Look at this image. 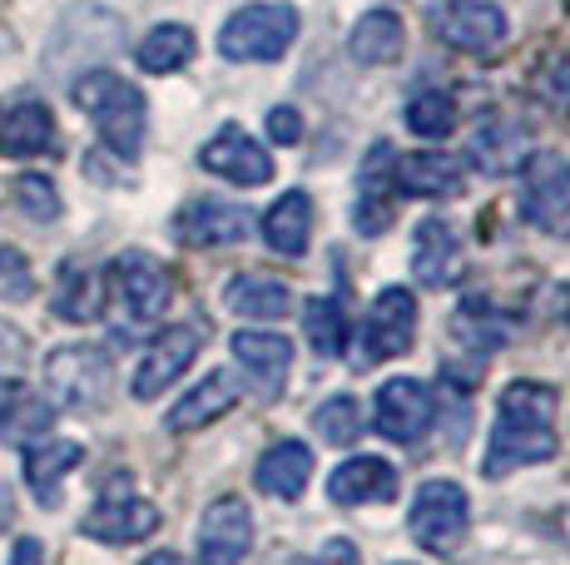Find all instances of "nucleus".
<instances>
[{"label":"nucleus","mask_w":570,"mask_h":565,"mask_svg":"<svg viewBox=\"0 0 570 565\" xmlns=\"http://www.w3.org/2000/svg\"><path fill=\"white\" fill-rule=\"evenodd\" d=\"M556 393L541 383H511L501 393L497 432H491V456L481 472L487 476H511L521 466L551 462L556 456Z\"/></svg>","instance_id":"nucleus-1"},{"label":"nucleus","mask_w":570,"mask_h":565,"mask_svg":"<svg viewBox=\"0 0 570 565\" xmlns=\"http://www.w3.org/2000/svg\"><path fill=\"white\" fill-rule=\"evenodd\" d=\"M75 105L95 119L105 149L115 159H139L145 149V95L129 80H119L115 70H90L75 80Z\"/></svg>","instance_id":"nucleus-2"},{"label":"nucleus","mask_w":570,"mask_h":565,"mask_svg":"<svg viewBox=\"0 0 570 565\" xmlns=\"http://www.w3.org/2000/svg\"><path fill=\"white\" fill-rule=\"evenodd\" d=\"M298 40V10L293 6H244L218 30V56L224 60H278Z\"/></svg>","instance_id":"nucleus-3"},{"label":"nucleus","mask_w":570,"mask_h":565,"mask_svg":"<svg viewBox=\"0 0 570 565\" xmlns=\"http://www.w3.org/2000/svg\"><path fill=\"white\" fill-rule=\"evenodd\" d=\"M46 393L55 407H70V412H90L109 397V353L90 343H75L50 353L46 363Z\"/></svg>","instance_id":"nucleus-4"},{"label":"nucleus","mask_w":570,"mask_h":565,"mask_svg":"<svg viewBox=\"0 0 570 565\" xmlns=\"http://www.w3.org/2000/svg\"><path fill=\"white\" fill-rule=\"evenodd\" d=\"M426 20L446 46L466 50V56H491L511 36L501 6H491V0H426Z\"/></svg>","instance_id":"nucleus-5"},{"label":"nucleus","mask_w":570,"mask_h":565,"mask_svg":"<svg viewBox=\"0 0 570 565\" xmlns=\"http://www.w3.org/2000/svg\"><path fill=\"white\" fill-rule=\"evenodd\" d=\"M521 214L531 228H561L570 219V159L541 149L521 165Z\"/></svg>","instance_id":"nucleus-6"},{"label":"nucleus","mask_w":570,"mask_h":565,"mask_svg":"<svg viewBox=\"0 0 570 565\" xmlns=\"http://www.w3.org/2000/svg\"><path fill=\"white\" fill-rule=\"evenodd\" d=\"M155 531H159V511L145 496L129 492L125 476H115L100 492V502L90 506V516H85V536L109 541V546H129V541H145Z\"/></svg>","instance_id":"nucleus-7"},{"label":"nucleus","mask_w":570,"mask_h":565,"mask_svg":"<svg viewBox=\"0 0 570 565\" xmlns=\"http://www.w3.org/2000/svg\"><path fill=\"white\" fill-rule=\"evenodd\" d=\"M372 427L382 432L387 442H402V447H412V442H422L426 432H432V393H426L416 377H387V383L377 387V397H372Z\"/></svg>","instance_id":"nucleus-8"},{"label":"nucleus","mask_w":570,"mask_h":565,"mask_svg":"<svg viewBox=\"0 0 570 565\" xmlns=\"http://www.w3.org/2000/svg\"><path fill=\"white\" fill-rule=\"evenodd\" d=\"M466 492L456 482H426L412 502V541L426 551H452L466 531Z\"/></svg>","instance_id":"nucleus-9"},{"label":"nucleus","mask_w":570,"mask_h":565,"mask_svg":"<svg viewBox=\"0 0 570 565\" xmlns=\"http://www.w3.org/2000/svg\"><path fill=\"white\" fill-rule=\"evenodd\" d=\"M416 338V298L407 288H382L363 323V353L367 363H392Z\"/></svg>","instance_id":"nucleus-10"},{"label":"nucleus","mask_w":570,"mask_h":565,"mask_svg":"<svg viewBox=\"0 0 570 565\" xmlns=\"http://www.w3.org/2000/svg\"><path fill=\"white\" fill-rule=\"evenodd\" d=\"M194 357H199V328H164L135 367V383H129L135 402H155L159 393H169L174 377H184Z\"/></svg>","instance_id":"nucleus-11"},{"label":"nucleus","mask_w":570,"mask_h":565,"mask_svg":"<svg viewBox=\"0 0 570 565\" xmlns=\"http://www.w3.org/2000/svg\"><path fill=\"white\" fill-rule=\"evenodd\" d=\"M254 234V214L238 209L224 199H194L179 209L174 219V238L189 248H224V244H244Z\"/></svg>","instance_id":"nucleus-12"},{"label":"nucleus","mask_w":570,"mask_h":565,"mask_svg":"<svg viewBox=\"0 0 570 565\" xmlns=\"http://www.w3.org/2000/svg\"><path fill=\"white\" fill-rule=\"evenodd\" d=\"M199 165L208 174H218V179H228V184H244V189H254V184H268L273 179V159H268V149L258 145L248 129H238V125H224L214 139L204 145V155H199Z\"/></svg>","instance_id":"nucleus-13"},{"label":"nucleus","mask_w":570,"mask_h":565,"mask_svg":"<svg viewBox=\"0 0 570 565\" xmlns=\"http://www.w3.org/2000/svg\"><path fill=\"white\" fill-rule=\"evenodd\" d=\"M254 546V516L238 496H218L199 526V565H244Z\"/></svg>","instance_id":"nucleus-14"},{"label":"nucleus","mask_w":570,"mask_h":565,"mask_svg":"<svg viewBox=\"0 0 570 565\" xmlns=\"http://www.w3.org/2000/svg\"><path fill=\"white\" fill-rule=\"evenodd\" d=\"M109 282H115L119 303L135 323H155L169 308V274L149 254H119L109 268Z\"/></svg>","instance_id":"nucleus-15"},{"label":"nucleus","mask_w":570,"mask_h":565,"mask_svg":"<svg viewBox=\"0 0 570 565\" xmlns=\"http://www.w3.org/2000/svg\"><path fill=\"white\" fill-rule=\"evenodd\" d=\"M234 357H238V367L254 377L258 397L273 402L283 393V377H288V367H293V343L278 338V333L248 328V333H234Z\"/></svg>","instance_id":"nucleus-16"},{"label":"nucleus","mask_w":570,"mask_h":565,"mask_svg":"<svg viewBox=\"0 0 570 565\" xmlns=\"http://www.w3.org/2000/svg\"><path fill=\"white\" fill-rule=\"evenodd\" d=\"M50 149H55V119L46 105L30 100V95L0 105V155L30 159V155H50Z\"/></svg>","instance_id":"nucleus-17"},{"label":"nucleus","mask_w":570,"mask_h":565,"mask_svg":"<svg viewBox=\"0 0 570 565\" xmlns=\"http://www.w3.org/2000/svg\"><path fill=\"white\" fill-rule=\"evenodd\" d=\"M327 496L337 506H367V502H392L397 496V472L382 456H347L333 476H327Z\"/></svg>","instance_id":"nucleus-18"},{"label":"nucleus","mask_w":570,"mask_h":565,"mask_svg":"<svg viewBox=\"0 0 570 565\" xmlns=\"http://www.w3.org/2000/svg\"><path fill=\"white\" fill-rule=\"evenodd\" d=\"M412 274L426 282V288H452L462 278V244H456L452 224L446 219H422L412 244Z\"/></svg>","instance_id":"nucleus-19"},{"label":"nucleus","mask_w":570,"mask_h":565,"mask_svg":"<svg viewBox=\"0 0 570 565\" xmlns=\"http://www.w3.org/2000/svg\"><path fill=\"white\" fill-rule=\"evenodd\" d=\"M392 184H397L402 194H416V199H452V194L466 184V165L456 155H436V149H426V155L397 159Z\"/></svg>","instance_id":"nucleus-20"},{"label":"nucleus","mask_w":570,"mask_h":565,"mask_svg":"<svg viewBox=\"0 0 570 565\" xmlns=\"http://www.w3.org/2000/svg\"><path fill=\"white\" fill-rule=\"evenodd\" d=\"M308 476H313V452L303 447V442H273L254 466L258 492L278 496V502H298L303 486H308Z\"/></svg>","instance_id":"nucleus-21"},{"label":"nucleus","mask_w":570,"mask_h":565,"mask_svg":"<svg viewBox=\"0 0 570 565\" xmlns=\"http://www.w3.org/2000/svg\"><path fill=\"white\" fill-rule=\"evenodd\" d=\"M224 303H228V313H238V318H258V323H278V318L293 313L288 282L268 278V274H238L224 288Z\"/></svg>","instance_id":"nucleus-22"},{"label":"nucleus","mask_w":570,"mask_h":565,"mask_svg":"<svg viewBox=\"0 0 570 565\" xmlns=\"http://www.w3.org/2000/svg\"><path fill=\"white\" fill-rule=\"evenodd\" d=\"M402 46H407V30H402V16H392V10H367L347 36V56L357 65H392L402 60Z\"/></svg>","instance_id":"nucleus-23"},{"label":"nucleus","mask_w":570,"mask_h":565,"mask_svg":"<svg viewBox=\"0 0 570 565\" xmlns=\"http://www.w3.org/2000/svg\"><path fill=\"white\" fill-rule=\"evenodd\" d=\"M85 462L80 442H40V447L26 452V486L36 492L40 506L60 502V482Z\"/></svg>","instance_id":"nucleus-24"},{"label":"nucleus","mask_w":570,"mask_h":565,"mask_svg":"<svg viewBox=\"0 0 570 565\" xmlns=\"http://www.w3.org/2000/svg\"><path fill=\"white\" fill-rule=\"evenodd\" d=\"M238 402V383L224 373H208L199 387L179 397V407L169 412V432H194V427H208L214 417H224L228 407Z\"/></svg>","instance_id":"nucleus-25"},{"label":"nucleus","mask_w":570,"mask_h":565,"mask_svg":"<svg viewBox=\"0 0 570 565\" xmlns=\"http://www.w3.org/2000/svg\"><path fill=\"white\" fill-rule=\"evenodd\" d=\"M308 234H313V199L303 189L283 194V199L263 214V238H268L283 258H298L303 248H308Z\"/></svg>","instance_id":"nucleus-26"},{"label":"nucleus","mask_w":570,"mask_h":565,"mask_svg":"<svg viewBox=\"0 0 570 565\" xmlns=\"http://www.w3.org/2000/svg\"><path fill=\"white\" fill-rule=\"evenodd\" d=\"M55 407L46 397H36L26 383H0V442H26L50 432Z\"/></svg>","instance_id":"nucleus-27"},{"label":"nucleus","mask_w":570,"mask_h":565,"mask_svg":"<svg viewBox=\"0 0 570 565\" xmlns=\"http://www.w3.org/2000/svg\"><path fill=\"white\" fill-rule=\"evenodd\" d=\"M100 313H105V274H100V268H85V264L60 268L55 318H65V323H95Z\"/></svg>","instance_id":"nucleus-28"},{"label":"nucleus","mask_w":570,"mask_h":565,"mask_svg":"<svg viewBox=\"0 0 570 565\" xmlns=\"http://www.w3.org/2000/svg\"><path fill=\"white\" fill-rule=\"evenodd\" d=\"M194 60V30L189 26H155L139 46V65L149 75H174Z\"/></svg>","instance_id":"nucleus-29"},{"label":"nucleus","mask_w":570,"mask_h":565,"mask_svg":"<svg viewBox=\"0 0 570 565\" xmlns=\"http://www.w3.org/2000/svg\"><path fill=\"white\" fill-rule=\"evenodd\" d=\"M303 328H308V343L323 357H337L347 347V313L337 298H313L308 308H303Z\"/></svg>","instance_id":"nucleus-30"},{"label":"nucleus","mask_w":570,"mask_h":565,"mask_svg":"<svg viewBox=\"0 0 570 565\" xmlns=\"http://www.w3.org/2000/svg\"><path fill=\"white\" fill-rule=\"evenodd\" d=\"M407 129L422 139H446L456 129V105L446 90H416L407 100Z\"/></svg>","instance_id":"nucleus-31"},{"label":"nucleus","mask_w":570,"mask_h":565,"mask_svg":"<svg viewBox=\"0 0 570 565\" xmlns=\"http://www.w3.org/2000/svg\"><path fill=\"white\" fill-rule=\"evenodd\" d=\"M313 427H317V437L333 442V447H347V442H357V437H363V417H357V402H353V397H327L323 407H317Z\"/></svg>","instance_id":"nucleus-32"},{"label":"nucleus","mask_w":570,"mask_h":565,"mask_svg":"<svg viewBox=\"0 0 570 565\" xmlns=\"http://www.w3.org/2000/svg\"><path fill=\"white\" fill-rule=\"evenodd\" d=\"M16 204H20V214L36 219V224L60 219V194H55V184L46 179V174H20L16 179Z\"/></svg>","instance_id":"nucleus-33"},{"label":"nucleus","mask_w":570,"mask_h":565,"mask_svg":"<svg viewBox=\"0 0 570 565\" xmlns=\"http://www.w3.org/2000/svg\"><path fill=\"white\" fill-rule=\"evenodd\" d=\"M30 288H36V274H30L26 254H16V248H0V303L30 298Z\"/></svg>","instance_id":"nucleus-34"},{"label":"nucleus","mask_w":570,"mask_h":565,"mask_svg":"<svg viewBox=\"0 0 570 565\" xmlns=\"http://www.w3.org/2000/svg\"><path fill=\"white\" fill-rule=\"evenodd\" d=\"M476 318H487V303H476V308H466V313H456V333H476ZM507 333H511V323L507 318H497V313H491V328H487V347H501L507 343Z\"/></svg>","instance_id":"nucleus-35"},{"label":"nucleus","mask_w":570,"mask_h":565,"mask_svg":"<svg viewBox=\"0 0 570 565\" xmlns=\"http://www.w3.org/2000/svg\"><path fill=\"white\" fill-rule=\"evenodd\" d=\"M268 139H273V145H298V139H303V115L293 110V105L268 110Z\"/></svg>","instance_id":"nucleus-36"},{"label":"nucleus","mask_w":570,"mask_h":565,"mask_svg":"<svg viewBox=\"0 0 570 565\" xmlns=\"http://www.w3.org/2000/svg\"><path fill=\"white\" fill-rule=\"evenodd\" d=\"M26 353H30V343H26V333L20 328H10V323H0V377H10L20 363H26Z\"/></svg>","instance_id":"nucleus-37"},{"label":"nucleus","mask_w":570,"mask_h":565,"mask_svg":"<svg viewBox=\"0 0 570 565\" xmlns=\"http://www.w3.org/2000/svg\"><path fill=\"white\" fill-rule=\"evenodd\" d=\"M313 565H363V556H357L353 541H327L323 556H317Z\"/></svg>","instance_id":"nucleus-38"},{"label":"nucleus","mask_w":570,"mask_h":565,"mask_svg":"<svg viewBox=\"0 0 570 565\" xmlns=\"http://www.w3.org/2000/svg\"><path fill=\"white\" fill-rule=\"evenodd\" d=\"M10 565H46V551H40L36 536H20L16 551H10Z\"/></svg>","instance_id":"nucleus-39"},{"label":"nucleus","mask_w":570,"mask_h":565,"mask_svg":"<svg viewBox=\"0 0 570 565\" xmlns=\"http://www.w3.org/2000/svg\"><path fill=\"white\" fill-rule=\"evenodd\" d=\"M145 565H184L174 551H155V556H145Z\"/></svg>","instance_id":"nucleus-40"}]
</instances>
